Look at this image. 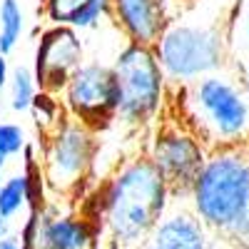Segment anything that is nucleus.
Here are the masks:
<instances>
[{"mask_svg": "<svg viewBox=\"0 0 249 249\" xmlns=\"http://www.w3.org/2000/svg\"><path fill=\"white\" fill-rule=\"evenodd\" d=\"M5 237H10V222L5 217H0V239H5Z\"/></svg>", "mask_w": 249, "mask_h": 249, "instance_id": "nucleus-23", "label": "nucleus"}, {"mask_svg": "<svg viewBox=\"0 0 249 249\" xmlns=\"http://www.w3.org/2000/svg\"><path fill=\"white\" fill-rule=\"evenodd\" d=\"M97 239L100 230L85 214L60 210L55 202L30 210L20 230L23 249H95Z\"/></svg>", "mask_w": 249, "mask_h": 249, "instance_id": "nucleus-9", "label": "nucleus"}, {"mask_svg": "<svg viewBox=\"0 0 249 249\" xmlns=\"http://www.w3.org/2000/svg\"><path fill=\"white\" fill-rule=\"evenodd\" d=\"M144 155L167 182L172 202H187L192 184L207 162L210 147L179 117H175L162 120L155 127Z\"/></svg>", "mask_w": 249, "mask_h": 249, "instance_id": "nucleus-7", "label": "nucleus"}, {"mask_svg": "<svg viewBox=\"0 0 249 249\" xmlns=\"http://www.w3.org/2000/svg\"><path fill=\"white\" fill-rule=\"evenodd\" d=\"M82 62H85V43L77 30L65 25H50L43 30L33 60V72L40 92L60 97Z\"/></svg>", "mask_w": 249, "mask_h": 249, "instance_id": "nucleus-10", "label": "nucleus"}, {"mask_svg": "<svg viewBox=\"0 0 249 249\" xmlns=\"http://www.w3.org/2000/svg\"><path fill=\"white\" fill-rule=\"evenodd\" d=\"M97 152V132L65 115L45 135V144L40 152V172L48 192L55 197L77 195L82 184L95 179Z\"/></svg>", "mask_w": 249, "mask_h": 249, "instance_id": "nucleus-5", "label": "nucleus"}, {"mask_svg": "<svg viewBox=\"0 0 249 249\" xmlns=\"http://www.w3.org/2000/svg\"><path fill=\"white\" fill-rule=\"evenodd\" d=\"M214 234L199 222L187 202H172L164 217L137 249H210Z\"/></svg>", "mask_w": 249, "mask_h": 249, "instance_id": "nucleus-11", "label": "nucleus"}, {"mask_svg": "<svg viewBox=\"0 0 249 249\" xmlns=\"http://www.w3.org/2000/svg\"><path fill=\"white\" fill-rule=\"evenodd\" d=\"M25 33V13L20 0H0V55H10Z\"/></svg>", "mask_w": 249, "mask_h": 249, "instance_id": "nucleus-15", "label": "nucleus"}, {"mask_svg": "<svg viewBox=\"0 0 249 249\" xmlns=\"http://www.w3.org/2000/svg\"><path fill=\"white\" fill-rule=\"evenodd\" d=\"M37 92H40V88H37L33 68L15 65L13 75H10V82H8V95H10L8 105H10V110L13 112H30Z\"/></svg>", "mask_w": 249, "mask_h": 249, "instance_id": "nucleus-16", "label": "nucleus"}, {"mask_svg": "<svg viewBox=\"0 0 249 249\" xmlns=\"http://www.w3.org/2000/svg\"><path fill=\"white\" fill-rule=\"evenodd\" d=\"M30 112L35 115V122H37V127H43V132L48 135L55 124L65 117V110H62V102L57 95H50V92H37L35 102H33V107Z\"/></svg>", "mask_w": 249, "mask_h": 249, "instance_id": "nucleus-18", "label": "nucleus"}, {"mask_svg": "<svg viewBox=\"0 0 249 249\" xmlns=\"http://www.w3.org/2000/svg\"><path fill=\"white\" fill-rule=\"evenodd\" d=\"M242 90L249 97V60L244 62V70H242Z\"/></svg>", "mask_w": 249, "mask_h": 249, "instance_id": "nucleus-22", "label": "nucleus"}, {"mask_svg": "<svg viewBox=\"0 0 249 249\" xmlns=\"http://www.w3.org/2000/svg\"><path fill=\"white\" fill-rule=\"evenodd\" d=\"M210 249H249V247L239 244V242H232V239H224V237H214Z\"/></svg>", "mask_w": 249, "mask_h": 249, "instance_id": "nucleus-20", "label": "nucleus"}, {"mask_svg": "<svg viewBox=\"0 0 249 249\" xmlns=\"http://www.w3.org/2000/svg\"><path fill=\"white\" fill-rule=\"evenodd\" d=\"M187 204L214 237L249 247V142L210 150Z\"/></svg>", "mask_w": 249, "mask_h": 249, "instance_id": "nucleus-2", "label": "nucleus"}, {"mask_svg": "<svg viewBox=\"0 0 249 249\" xmlns=\"http://www.w3.org/2000/svg\"><path fill=\"white\" fill-rule=\"evenodd\" d=\"M28 135L25 130L20 127L18 122H8V120H0V172L8 167L10 157L15 155H23V150L28 147Z\"/></svg>", "mask_w": 249, "mask_h": 249, "instance_id": "nucleus-17", "label": "nucleus"}, {"mask_svg": "<svg viewBox=\"0 0 249 249\" xmlns=\"http://www.w3.org/2000/svg\"><path fill=\"white\" fill-rule=\"evenodd\" d=\"M10 75H13V68H10V62H8V55H0V90L8 88Z\"/></svg>", "mask_w": 249, "mask_h": 249, "instance_id": "nucleus-19", "label": "nucleus"}, {"mask_svg": "<svg viewBox=\"0 0 249 249\" xmlns=\"http://www.w3.org/2000/svg\"><path fill=\"white\" fill-rule=\"evenodd\" d=\"M60 102L68 117L77 120L92 132L107 130L117 122L120 105V90L112 65H105L100 60H85L62 90Z\"/></svg>", "mask_w": 249, "mask_h": 249, "instance_id": "nucleus-8", "label": "nucleus"}, {"mask_svg": "<svg viewBox=\"0 0 249 249\" xmlns=\"http://www.w3.org/2000/svg\"><path fill=\"white\" fill-rule=\"evenodd\" d=\"M112 72L120 90L117 122L127 130H142L152 124L164 110L170 88L155 48L127 43L117 53Z\"/></svg>", "mask_w": 249, "mask_h": 249, "instance_id": "nucleus-4", "label": "nucleus"}, {"mask_svg": "<svg viewBox=\"0 0 249 249\" xmlns=\"http://www.w3.org/2000/svg\"><path fill=\"white\" fill-rule=\"evenodd\" d=\"M175 92L179 120L210 150L249 142V97L234 77L214 72Z\"/></svg>", "mask_w": 249, "mask_h": 249, "instance_id": "nucleus-3", "label": "nucleus"}, {"mask_svg": "<svg viewBox=\"0 0 249 249\" xmlns=\"http://www.w3.org/2000/svg\"><path fill=\"white\" fill-rule=\"evenodd\" d=\"M0 249H23V242H20V237H5L0 239Z\"/></svg>", "mask_w": 249, "mask_h": 249, "instance_id": "nucleus-21", "label": "nucleus"}, {"mask_svg": "<svg viewBox=\"0 0 249 249\" xmlns=\"http://www.w3.org/2000/svg\"><path fill=\"white\" fill-rule=\"evenodd\" d=\"M85 214L100 234L120 249H137L172 204V192L147 155H135L115 164L92 197Z\"/></svg>", "mask_w": 249, "mask_h": 249, "instance_id": "nucleus-1", "label": "nucleus"}, {"mask_svg": "<svg viewBox=\"0 0 249 249\" xmlns=\"http://www.w3.org/2000/svg\"><path fill=\"white\" fill-rule=\"evenodd\" d=\"M155 55L172 88L192 85L207 75L222 72L227 57L224 37L217 28L182 20H170L155 45Z\"/></svg>", "mask_w": 249, "mask_h": 249, "instance_id": "nucleus-6", "label": "nucleus"}, {"mask_svg": "<svg viewBox=\"0 0 249 249\" xmlns=\"http://www.w3.org/2000/svg\"><path fill=\"white\" fill-rule=\"evenodd\" d=\"M30 202H33L30 175L23 170V172H15V175L5 177L3 187H0V217H5L10 222L25 207H30Z\"/></svg>", "mask_w": 249, "mask_h": 249, "instance_id": "nucleus-14", "label": "nucleus"}, {"mask_svg": "<svg viewBox=\"0 0 249 249\" xmlns=\"http://www.w3.org/2000/svg\"><path fill=\"white\" fill-rule=\"evenodd\" d=\"M3 182H5V177H3V172H0V187H3Z\"/></svg>", "mask_w": 249, "mask_h": 249, "instance_id": "nucleus-24", "label": "nucleus"}, {"mask_svg": "<svg viewBox=\"0 0 249 249\" xmlns=\"http://www.w3.org/2000/svg\"><path fill=\"white\" fill-rule=\"evenodd\" d=\"M110 18L127 43L155 48L170 25L167 0H110Z\"/></svg>", "mask_w": 249, "mask_h": 249, "instance_id": "nucleus-12", "label": "nucleus"}, {"mask_svg": "<svg viewBox=\"0 0 249 249\" xmlns=\"http://www.w3.org/2000/svg\"><path fill=\"white\" fill-rule=\"evenodd\" d=\"M110 15V0H45V18L50 25L72 30H92Z\"/></svg>", "mask_w": 249, "mask_h": 249, "instance_id": "nucleus-13", "label": "nucleus"}, {"mask_svg": "<svg viewBox=\"0 0 249 249\" xmlns=\"http://www.w3.org/2000/svg\"><path fill=\"white\" fill-rule=\"evenodd\" d=\"M247 37H249V25H247Z\"/></svg>", "mask_w": 249, "mask_h": 249, "instance_id": "nucleus-25", "label": "nucleus"}]
</instances>
